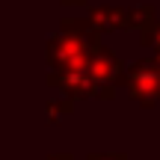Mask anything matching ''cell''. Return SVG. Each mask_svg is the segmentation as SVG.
Segmentation results:
<instances>
[{
	"mask_svg": "<svg viewBox=\"0 0 160 160\" xmlns=\"http://www.w3.org/2000/svg\"><path fill=\"white\" fill-rule=\"evenodd\" d=\"M101 48V36L89 27L86 18H62L59 30L45 45V59L48 68L57 74H86L92 57Z\"/></svg>",
	"mask_w": 160,
	"mask_h": 160,
	"instance_id": "1",
	"label": "cell"
},
{
	"mask_svg": "<svg viewBox=\"0 0 160 160\" xmlns=\"http://www.w3.org/2000/svg\"><path fill=\"white\" fill-rule=\"evenodd\" d=\"M119 86H125L128 95L139 107L151 110L160 101V86H157V71H154V57H139L137 62L125 65V74L119 77Z\"/></svg>",
	"mask_w": 160,
	"mask_h": 160,
	"instance_id": "2",
	"label": "cell"
},
{
	"mask_svg": "<svg viewBox=\"0 0 160 160\" xmlns=\"http://www.w3.org/2000/svg\"><path fill=\"white\" fill-rule=\"evenodd\" d=\"M122 74H125V62H122L107 45L92 57L89 68H86V77H89L92 83H101V86H119Z\"/></svg>",
	"mask_w": 160,
	"mask_h": 160,
	"instance_id": "3",
	"label": "cell"
},
{
	"mask_svg": "<svg viewBox=\"0 0 160 160\" xmlns=\"http://www.w3.org/2000/svg\"><path fill=\"white\" fill-rule=\"evenodd\" d=\"M48 86L59 89L68 101H86L92 98V80L86 74H57V71H48Z\"/></svg>",
	"mask_w": 160,
	"mask_h": 160,
	"instance_id": "4",
	"label": "cell"
},
{
	"mask_svg": "<svg viewBox=\"0 0 160 160\" xmlns=\"http://www.w3.org/2000/svg\"><path fill=\"white\" fill-rule=\"evenodd\" d=\"M86 21H89V27L98 36L125 30V6H92Z\"/></svg>",
	"mask_w": 160,
	"mask_h": 160,
	"instance_id": "5",
	"label": "cell"
},
{
	"mask_svg": "<svg viewBox=\"0 0 160 160\" xmlns=\"http://www.w3.org/2000/svg\"><path fill=\"white\" fill-rule=\"evenodd\" d=\"M157 21L154 3H139V6H125V30H145L148 24Z\"/></svg>",
	"mask_w": 160,
	"mask_h": 160,
	"instance_id": "6",
	"label": "cell"
},
{
	"mask_svg": "<svg viewBox=\"0 0 160 160\" xmlns=\"http://www.w3.org/2000/svg\"><path fill=\"white\" fill-rule=\"evenodd\" d=\"M45 110H48V122L51 125H59L65 116L74 113V101H68V98H51Z\"/></svg>",
	"mask_w": 160,
	"mask_h": 160,
	"instance_id": "7",
	"label": "cell"
},
{
	"mask_svg": "<svg viewBox=\"0 0 160 160\" xmlns=\"http://www.w3.org/2000/svg\"><path fill=\"white\" fill-rule=\"evenodd\" d=\"M139 45H142V48H151L154 53H160V21L148 24L145 30H139Z\"/></svg>",
	"mask_w": 160,
	"mask_h": 160,
	"instance_id": "8",
	"label": "cell"
},
{
	"mask_svg": "<svg viewBox=\"0 0 160 160\" xmlns=\"http://www.w3.org/2000/svg\"><path fill=\"white\" fill-rule=\"evenodd\" d=\"M86 160H128L125 151H92L86 154Z\"/></svg>",
	"mask_w": 160,
	"mask_h": 160,
	"instance_id": "9",
	"label": "cell"
},
{
	"mask_svg": "<svg viewBox=\"0 0 160 160\" xmlns=\"http://www.w3.org/2000/svg\"><path fill=\"white\" fill-rule=\"evenodd\" d=\"M48 160H74L68 151H59V154H48Z\"/></svg>",
	"mask_w": 160,
	"mask_h": 160,
	"instance_id": "10",
	"label": "cell"
},
{
	"mask_svg": "<svg viewBox=\"0 0 160 160\" xmlns=\"http://www.w3.org/2000/svg\"><path fill=\"white\" fill-rule=\"evenodd\" d=\"M154 71H157V86H160V53H154Z\"/></svg>",
	"mask_w": 160,
	"mask_h": 160,
	"instance_id": "11",
	"label": "cell"
}]
</instances>
